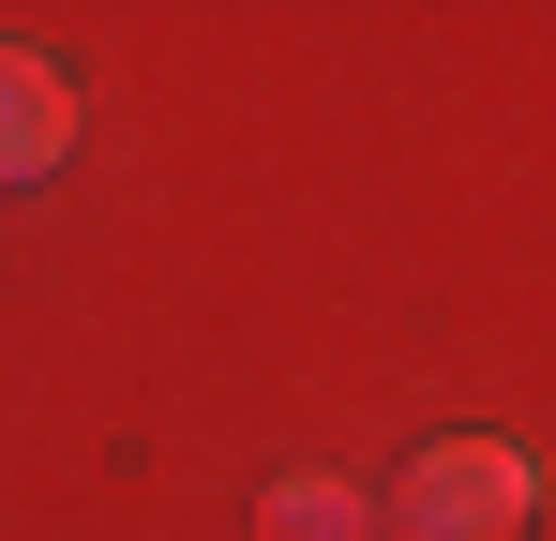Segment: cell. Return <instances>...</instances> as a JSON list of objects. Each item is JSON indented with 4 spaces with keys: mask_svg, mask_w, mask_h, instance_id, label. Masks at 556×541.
Wrapping results in <instances>:
<instances>
[{
    "mask_svg": "<svg viewBox=\"0 0 556 541\" xmlns=\"http://www.w3.org/2000/svg\"><path fill=\"white\" fill-rule=\"evenodd\" d=\"M527 512H542V466L511 437H437L391 496V541H527Z\"/></svg>",
    "mask_w": 556,
    "mask_h": 541,
    "instance_id": "cell-1",
    "label": "cell"
},
{
    "mask_svg": "<svg viewBox=\"0 0 556 541\" xmlns=\"http://www.w3.org/2000/svg\"><path fill=\"white\" fill-rule=\"evenodd\" d=\"M61 151H76V76L30 61V46H0V180H46Z\"/></svg>",
    "mask_w": 556,
    "mask_h": 541,
    "instance_id": "cell-2",
    "label": "cell"
},
{
    "mask_svg": "<svg viewBox=\"0 0 556 541\" xmlns=\"http://www.w3.org/2000/svg\"><path fill=\"white\" fill-rule=\"evenodd\" d=\"M256 527H271V541H362V496H346L331 466H301V481L256 496Z\"/></svg>",
    "mask_w": 556,
    "mask_h": 541,
    "instance_id": "cell-3",
    "label": "cell"
}]
</instances>
